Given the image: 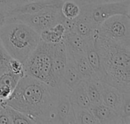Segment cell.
<instances>
[{
    "label": "cell",
    "instance_id": "1",
    "mask_svg": "<svg viewBox=\"0 0 130 124\" xmlns=\"http://www.w3.org/2000/svg\"><path fill=\"white\" fill-rule=\"evenodd\" d=\"M58 88L24 74L13 93L2 105H8L27 115L34 123H56Z\"/></svg>",
    "mask_w": 130,
    "mask_h": 124
},
{
    "label": "cell",
    "instance_id": "2",
    "mask_svg": "<svg viewBox=\"0 0 130 124\" xmlns=\"http://www.w3.org/2000/svg\"><path fill=\"white\" fill-rule=\"evenodd\" d=\"M0 40L10 57L24 64L38 45L40 37L27 24L11 20L0 29Z\"/></svg>",
    "mask_w": 130,
    "mask_h": 124
},
{
    "label": "cell",
    "instance_id": "3",
    "mask_svg": "<svg viewBox=\"0 0 130 124\" xmlns=\"http://www.w3.org/2000/svg\"><path fill=\"white\" fill-rule=\"evenodd\" d=\"M94 45L101 65V80L104 75L130 70V46L119 44L94 34Z\"/></svg>",
    "mask_w": 130,
    "mask_h": 124
},
{
    "label": "cell",
    "instance_id": "4",
    "mask_svg": "<svg viewBox=\"0 0 130 124\" xmlns=\"http://www.w3.org/2000/svg\"><path fill=\"white\" fill-rule=\"evenodd\" d=\"M53 44L40 40L35 50L24 63V70L26 75L58 88L53 69Z\"/></svg>",
    "mask_w": 130,
    "mask_h": 124
},
{
    "label": "cell",
    "instance_id": "5",
    "mask_svg": "<svg viewBox=\"0 0 130 124\" xmlns=\"http://www.w3.org/2000/svg\"><path fill=\"white\" fill-rule=\"evenodd\" d=\"M79 17L97 29L104 21L117 14H130V0L113 2L85 4L80 5Z\"/></svg>",
    "mask_w": 130,
    "mask_h": 124
},
{
    "label": "cell",
    "instance_id": "6",
    "mask_svg": "<svg viewBox=\"0 0 130 124\" xmlns=\"http://www.w3.org/2000/svg\"><path fill=\"white\" fill-rule=\"evenodd\" d=\"M97 35L107 40L130 46V16L117 14L104 21L97 29Z\"/></svg>",
    "mask_w": 130,
    "mask_h": 124
},
{
    "label": "cell",
    "instance_id": "7",
    "mask_svg": "<svg viewBox=\"0 0 130 124\" xmlns=\"http://www.w3.org/2000/svg\"><path fill=\"white\" fill-rule=\"evenodd\" d=\"M82 80H83L78 72L73 60L70 56L67 55L66 66L58 85V89L59 92L69 96L74 89Z\"/></svg>",
    "mask_w": 130,
    "mask_h": 124
},
{
    "label": "cell",
    "instance_id": "8",
    "mask_svg": "<svg viewBox=\"0 0 130 124\" xmlns=\"http://www.w3.org/2000/svg\"><path fill=\"white\" fill-rule=\"evenodd\" d=\"M62 3L49 6L37 12L40 18V33L45 29L54 27L59 23H62L64 16L62 14L61 7Z\"/></svg>",
    "mask_w": 130,
    "mask_h": 124
},
{
    "label": "cell",
    "instance_id": "9",
    "mask_svg": "<svg viewBox=\"0 0 130 124\" xmlns=\"http://www.w3.org/2000/svg\"><path fill=\"white\" fill-rule=\"evenodd\" d=\"M52 61L54 76L56 77L57 85H59L67 63V51L63 41L53 44Z\"/></svg>",
    "mask_w": 130,
    "mask_h": 124
},
{
    "label": "cell",
    "instance_id": "10",
    "mask_svg": "<svg viewBox=\"0 0 130 124\" xmlns=\"http://www.w3.org/2000/svg\"><path fill=\"white\" fill-rule=\"evenodd\" d=\"M56 114V123H75L73 108L67 95L60 92Z\"/></svg>",
    "mask_w": 130,
    "mask_h": 124
},
{
    "label": "cell",
    "instance_id": "11",
    "mask_svg": "<svg viewBox=\"0 0 130 124\" xmlns=\"http://www.w3.org/2000/svg\"><path fill=\"white\" fill-rule=\"evenodd\" d=\"M24 75L16 74L9 70L0 74V100L5 102L9 98Z\"/></svg>",
    "mask_w": 130,
    "mask_h": 124
},
{
    "label": "cell",
    "instance_id": "12",
    "mask_svg": "<svg viewBox=\"0 0 130 124\" xmlns=\"http://www.w3.org/2000/svg\"><path fill=\"white\" fill-rule=\"evenodd\" d=\"M89 109L93 113L98 123L121 124L119 114L103 103L91 105Z\"/></svg>",
    "mask_w": 130,
    "mask_h": 124
},
{
    "label": "cell",
    "instance_id": "13",
    "mask_svg": "<svg viewBox=\"0 0 130 124\" xmlns=\"http://www.w3.org/2000/svg\"><path fill=\"white\" fill-rule=\"evenodd\" d=\"M101 98L103 104L119 112L123 99V93L120 91L102 81Z\"/></svg>",
    "mask_w": 130,
    "mask_h": 124
},
{
    "label": "cell",
    "instance_id": "14",
    "mask_svg": "<svg viewBox=\"0 0 130 124\" xmlns=\"http://www.w3.org/2000/svg\"><path fill=\"white\" fill-rule=\"evenodd\" d=\"M62 0H40L36 1L21 5L16 6L9 13L10 14H35L43 9L54 5L56 4L62 3Z\"/></svg>",
    "mask_w": 130,
    "mask_h": 124
},
{
    "label": "cell",
    "instance_id": "15",
    "mask_svg": "<svg viewBox=\"0 0 130 124\" xmlns=\"http://www.w3.org/2000/svg\"><path fill=\"white\" fill-rule=\"evenodd\" d=\"M67 55L70 56L73 60L76 69L79 73V74L81 75L83 80H87L93 77H97L84 52L72 53L67 52Z\"/></svg>",
    "mask_w": 130,
    "mask_h": 124
},
{
    "label": "cell",
    "instance_id": "16",
    "mask_svg": "<svg viewBox=\"0 0 130 124\" xmlns=\"http://www.w3.org/2000/svg\"><path fill=\"white\" fill-rule=\"evenodd\" d=\"M85 54L97 77L99 80H101V59L94 45V37L86 38V47L85 50Z\"/></svg>",
    "mask_w": 130,
    "mask_h": 124
},
{
    "label": "cell",
    "instance_id": "17",
    "mask_svg": "<svg viewBox=\"0 0 130 124\" xmlns=\"http://www.w3.org/2000/svg\"><path fill=\"white\" fill-rule=\"evenodd\" d=\"M71 105L76 108H90L91 104L88 96L85 81L82 80L69 96Z\"/></svg>",
    "mask_w": 130,
    "mask_h": 124
},
{
    "label": "cell",
    "instance_id": "18",
    "mask_svg": "<svg viewBox=\"0 0 130 124\" xmlns=\"http://www.w3.org/2000/svg\"><path fill=\"white\" fill-rule=\"evenodd\" d=\"M62 41L66 45L67 52L72 53H85L86 47V38L78 35L75 32H66L63 36Z\"/></svg>",
    "mask_w": 130,
    "mask_h": 124
},
{
    "label": "cell",
    "instance_id": "19",
    "mask_svg": "<svg viewBox=\"0 0 130 124\" xmlns=\"http://www.w3.org/2000/svg\"><path fill=\"white\" fill-rule=\"evenodd\" d=\"M66 29L62 23L56 24L54 27L43 30L40 33V40L50 44H56L62 41Z\"/></svg>",
    "mask_w": 130,
    "mask_h": 124
},
{
    "label": "cell",
    "instance_id": "20",
    "mask_svg": "<svg viewBox=\"0 0 130 124\" xmlns=\"http://www.w3.org/2000/svg\"><path fill=\"white\" fill-rule=\"evenodd\" d=\"M84 81L85 83L86 92L91 105L102 103V98H101L102 81L97 77H93Z\"/></svg>",
    "mask_w": 130,
    "mask_h": 124
},
{
    "label": "cell",
    "instance_id": "21",
    "mask_svg": "<svg viewBox=\"0 0 130 124\" xmlns=\"http://www.w3.org/2000/svg\"><path fill=\"white\" fill-rule=\"evenodd\" d=\"M74 32L85 38H89L94 36L96 29L78 16L74 19Z\"/></svg>",
    "mask_w": 130,
    "mask_h": 124
},
{
    "label": "cell",
    "instance_id": "22",
    "mask_svg": "<svg viewBox=\"0 0 130 124\" xmlns=\"http://www.w3.org/2000/svg\"><path fill=\"white\" fill-rule=\"evenodd\" d=\"M73 108V107H72ZM75 123L97 124L98 123L93 113L89 108H73Z\"/></svg>",
    "mask_w": 130,
    "mask_h": 124
},
{
    "label": "cell",
    "instance_id": "23",
    "mask_svg": "<svg viewBox=\"0 0 130 124\" xmlns=\"http://www.w3.org/2000/svg\"><path fill=\"white\" fill-rule=\"evenodd\" d=\"M61 11L64 17L75 19L80 15L81 6L73 0H66L62 4Z\"/></svg>",
    "mask_w": 130,
    "mask_h": 124
},
{
    "label": "cell",
    "instance_id": "24",
    "mask_svg": "<svg viewBox=\"0 0 130 124\" xmlns=\"http://www.w3.org/2000/svg\"><path fill=\"white\" fill-rule=\"evenodd\" d=\"M2 106L4 107L5 111H7L11 123H34L31 119H30L27 115H25L22 112L6 105Z\"/></svg>",
    "mask_w": 130,
    "mask_h": 124
},
{
    "label": "cell",
    "instance_id": "25",
    "mask_svg": "<svg viewBox=\"0 0 130 124\" xmlns=\"http://www.w3.org/2000/svg\"><path fill=\"white\" fill-rule=\"evenodd\" d=\"M118 114L121 124L130 123V93H123L122 103Z\"/></svg>",
    "mask_w": 130,
    "mask_h": 124
},
{
    "label": "cell",
    "instance_id": "26",
    "mask_svg": "<svg viewBox=\"0 0 130 124\" xmlns=\"http://www.w3.org/2000/svg\"><path fill=\"white\" fill-rule=\"evenodd\" d=\"M11 57L5 51L0 40V74L8 70V61Z\"/></svg>",
    "mask_w": 130,
    "mask_h": 124
},
{
    "label": "cell",
    "instance_id": "27",
    "mask_svg": "<svg viewBox=\"0 0 130 124\" xmlns=\"http://www.w3.org/2000/svg\"><path fill=\"white\" fill-rule=\"evenodd\" d=\"M8 70L16 74H25L24 70V64L21 63L20 61L12 58H11L8 61Z\"/></svg>",
    "mask_w": 130,
    "mask_h": 124
},
{
    "label": "cell",
    "instance_id": "28",
    "mask_svg": "<svg viewBox=\"0 0 130 124\" xmlns=\"http://www.w3.org/2000/svg\"><path fill=\"white\" fill-rule=\"evenodd\" d=\"M128 0H75L79 5L85 4H98V3H113V2H120Z\"/></svg>",
    "mask_w": 130,
    "mask_h": 124
},
{
    "label": "cell",
    "instance_id": "29",
    "mask_svg": "<svg viewBox=\"0 0 130 124\" xmlns=\"http://www.w3.org/2000/svg\"><path fill=\"white\" fill-rule=\"evenodd\" d=\"M16 7L14 0H0V8L8 11L10 12L12 9Z\"/></svg>",
    "mask_w": 130,
    "mask_h": 124
},
{
    "label": "cell",
    "instance_id": "30",
    "mask_svg": "<svg viewBox=\"0 0 130 124\" xmlns=\"http://www.w3.org/2000/svg\"><path fill=\"white\" fill-rule=\"evenodd\" d=\"M0 124H11L7 111L2 106L0 108Z\"/></svg>",
    "mask_w": 130,
    "mask_h": 124
},
{
    "label": "cell",
    "instance_id": "31",
    "mask_svg": "<svg viewBox=\"0 0 130 124\" xmlns=\"http://www.w3.org/2000/svg\"><path fill=\"white\" fill-rule=\"evenodd\" d=\"M9 16L10 13L8 11L0 8V29L8 22Z\"/></svg>",
    "mask_w": 130,
    "mask_h": 124
},
{
    "label": "cell",
    "instance_id": "32",
    "mask_svg": "<svg viewBox=\"0 0 130 124\" xmlns=\"http://www.w3.org/2000/svg\"><path fill=\"white\" fill-rule=\"evenodd\" d=\"M14 1H15L16 6H18V5H21L27 4V3H30V2H36V1H40V0H14Z\"/></svg>",
    "mask_w": 130,
    "mask_h": 124
},
{
    "label": "cell",
    "instance_id": "33",
    "mask_svg": "<svg viewBox=\"0 0 130 124\" xmlns=\"http://www.w3.org/2000/svg\"><path fill=\"white\" fill-rule=\"evenodd\" d=\"M2 107V102H1V100H0V108Z\"/></svg>",
    "mask_w": 130,
    "mask_h": 124
},
{
    "label": "cell",
    "instance_id": "34",
    "mask_svg": "<svg viewBox=\"0 0 130 124\" xmlns=\"http://www.w3.org/2000/svg\"><path fill=\"white\" fill-rule=\"evenodd\" d=\"M62 1H66V0H62ZM73 1H75V0H73Z\"/></svg>",
    "mask_w": 130,
    "mask_h": 124
}]
</instances>
